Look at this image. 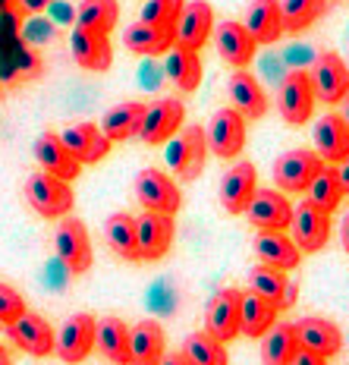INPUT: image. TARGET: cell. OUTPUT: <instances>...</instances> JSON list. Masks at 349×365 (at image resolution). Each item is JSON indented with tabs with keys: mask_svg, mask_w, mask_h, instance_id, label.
<instances>
[{
	"mask_svg": "<svg viewBox=\"0 0 349 365\" xmlns=\"http://www.w3.org/2000/svg\"><path fill=\"white\" fill-rule=\"evenodd\" d=\"M183 133H173L167 139V164L183 182L202 177L204 158H208V142H204V126H179Z\"/></svg>",
	"mask_w": 349,
	"mask_h": 365,
	"instance_id": "1",
	"label": "cell"
},
{
	"mask_svg": "<svg viewBox=\"0 0 349 365\" xmlns=\"http://www.w3.org/2000/svg\"><path fill=\"white\" fill-rule=\"evenodd\" d=\"M26 199L28 205L38 211L41 217L54 220V217H66L75 205V195H73V186L66 180H57L51 173L38 170L26 180Z\"/></svg>",
	"mask_w": 349,
	"mask_h": 365,
	"instance_id": "2",
	"label": "cell"
},
{
	"mask_svg": "<svg viewBox=\"0 0 349 365\" xmlns=\"http://www.w3.org/2000/svg\"><path fill=\"white\" fill-rule=\"evenodd\" d=\"M135 199L145 211H161V215H177L183 208V192H179L177 180L167 177L157 167H145L132 182Z\"/></svg>",
	"mask_w": 349,
	"mask_h": 365,
	"instance_id": "3",
	"label": "cell"
},
{
	"mask_svg": "<svg viewBox=\"0 0 349 365\" xmlns=\"http://www.w3.org/2000/svg\"><path fill=\"white\" fill-rule=\"evenodd\" d=\"M315 91H312V79L306 70H293L283 76L277 91V110L283 117V123L290 126H306L315 113Z\"/></svg>",
	"mask_w": 349,
	"mask_h": 365,
	"instance_id": "4",
	"label": "cell"
},
{
	"mask_svg": "<svg viewBox=\"0 0 349 365\" xmlns=\"http://www.w3.org/2000/svg\"><path fill=\"white\" fill-rule=\"evenodd\" d=\"M204 142H208L211 155L224 158V161L239 158L242 148H246V117L233 108L214 110L208 129H204Z\"/></svg>",
	"mask_w": 349,
	"mask_h": 365,
	"instance_id": "5",
	"label": "cell"
},
{
	"mask_svg": "<svg viewBox=\"0 0 349 365\" xmlns=\"http://www.w3.org/2000/svg\"><path fill=\"white\" fill-rule=\"evenodd\" d=\"M95 349V318L88 312L70 315L54 334V353L66 365H79L92 356Z\"/></svg>",
	"mask_w": 349,
	"mask_h": 365,
	"instance_id": "6",
	"label": "cell"
},
{
	"mask_svg": "<svg viewBox=\"0 0 349 365\" xmlns=\"http://www.w3.org/2000/svg\"><path fill=\"white\" fill-rule=\"evenodd\" d=\"M308 79H312L315 101L333 108V104L343 101V95L349 91V66L337 51H324V54H318V60L312 63Z\"/></svg>",
	"mask_w": 349,
	"mask_h": 365,
	"instance_id": "7",
	"label": "cell"
},
{
	"mask_svg": "<svg viewBox=\"0 0 349 365\" xmlns=\"http://www.w3.org/2000/svg\"><path fill=\"white\" fill-rule=\"evenodd\" d=\"M173 237H177V224L173 215L161 211H145L135 217V246H139V262H157L170 252Z\"/></svg>",
	"mask_w": 349,
	"mask_h": 365,
	"instance_id": "8",
	"label": "cell"
},
{
	"mask_svg": "<svg viewBox=\"0 0 349 365\" xmlns=\"http://www.w3.org/2000/svg\"><path fill=\"white\" fill-rule=\"evenodd\" d=\"M186 120V108L179 98H161L155 104H145V113H142V123H139V139L145 145H164L173 133H179Z\"/></svg>",
	"mask_w": 349,
	"mask_h": 365,
	"instance_id": "9",
	"label": "cell"
},
{
	"mask_svg": "<svg viewBox=\"0 0 349 365\" xmlns=\"http://www.w3.org/2000/svg\"><path fill=\"white\" fill-rule=\"evenodd\" d=\"M54 249L60 255V262L66 264L70 274H85L92 268L95 255H92V240H88V230L79 217H63L54 233Z\"/></svg>",
	"mask_w": 349,
	"mask_h": 365,
	"instance_id": "10",
	"label": "cell"
},
{
	"mask_svg": "<svg viewBox=\"0 0 349 365\" xmlns=\"http://www.w3.org/2000/svg\"><path fill=\"white\" fill-rule=\"evenodd\" d=\"M321 167L324 161L315 155V148H290L274 161V186L280 192H306Z\"/></svg>",
	"mask_w": 349,
	"mask_h": 365,
	"instance_id": "11",
	"label": "cell"
},
{
	"mask_svg": "<svg viewBox=\"0 0 349 365\" xmlns=\"http://www.w3.org/2000/svg\"><path fill=\"white\" fill-rule=\"evenodd\" d=\"M290 240L296 242V249L299 252H321L324 246H328L330 240V215H324V211H318L315 205L302 202L293 208V217H290Z\"/></svg>",
	"mask_w": 349,
	"mask_h": 365,
	"instance_id": "12",
	"label": "cell"
},
{
	"mask_svg": "<svg viewBox=\"0 0 349 365\" xmlns=\"http://www.w3.org/2000/svg\"><path fill=\"white\" fill-rule=\"evenodd\" d=\"M242 215L249 217L255 230H286L293 217V205L280 189H255Z\"/></svg>",
	"mask_w": 349,
	"mask_h": 365,
	"instance_id": "13",
	"label": "cell"
},
{
	"mask_svg": "<svg viewBox=\"0 0 349 365\" xmlns=\"http://www.w3.org/2000/svg\"><path fill=\"white\" fill-rule=\"evenodd\" d=\"M6 331H10L13 344H16L22 353L35 356V359H48V356H54V328H51L38 312L26 309L16 322L6 324Z\"/></svg>",
	"mask_w": 349,
	"mask_h": 365,
	"instance_id": "14",
	"label": "cell"
},
{
	"mask_svg": "<svg viewBox=\"0 0 349 365\" xmlns=\"http://www.w3.org/2000/svg\"><path fill=\"white\" fill-rule=\"evenodd\" d=\"M211 38H214V48H217V57L224 60L226 66H233V70H242V66H249L255 60V38L246 32V26L242 22H214V32H211Z\"/></svg>",
	"mask_w": 349,
	"mask_h": 365,
	"instance_id": "15",
	"label": "cell"
},
{
	"mask_svg": "<svg viewBox=\"0 0 349 365\" xmlns=\"http://www.w3.org/2000/svg\"><path fill=\"white\" fill-rule=\"evenodd\" d=\"M173 32H177V44L189 51H202L214 32V6L208 0H189L183 4L179 19L173 22Z\"/></svg>",
	"mask_w": 349,
	"mask_h": 365,
	"instance_id": "16",
	"label": "cell"
},
{
	"mask_svg": "<svg viewBox=\"0 0 349 365\" xmlns=\"http://www.w3.org/2000/svg\"><path fill=\"white\" fill-rule=\"evenodd\" d=\"M239 299L242 290H236V287H224L211 296L208 309H204V331L214 334L224 344L239 337Z\"/></svg>",
	"mask_w": 349,
	"mask_h": 365,
	"instance_id": "17",
	"label": "cell"
},
{
	"mask_svg": "<svg viewBox=\"0 0 349 365\" xmlns=\"http://www.w3.org/2000/svg\"><path fill=\"white\" fill-rule=\"evenodd\" d=\"M255 189H258L255 164H252V161H236L233 167H226V173L221 177V186H217V199H221L226 215H242Z\"/></svg>",
	"mask_w": 349,
	"mask_h": 365,
	"instance_id": "18",
	"label": "cell"
},
{
	"mask_svg": "<svg viewBox=\"0 0 349 365\" xmlns=\"http://www.w3.org/2000/svg\"><path fill=\"white\" fill-rule=\"evenodd\" d=\"M312 142H315V155L324 164H340L349 155V129L343 123L337 110L318 117V123L312 129Z\"/></svg>",
	"mask_w": 349,
	"mask_h": 365,
	"instance_id": "19",
	"label": "cell"
},
{
	"mask_svg": "<svg viewBox=\"0 0 349 365\" xmlns=\"http://www.w3.org/2000/svg\"><path fill=\"white\" fill-rule=\"evenodd\" d=\"M60 142L79 164H98L101 158H108L113 142L101 133L95 123H73L60 133Z\"/></svg>",
	"mask_w": 349,
	"mask_h": 365,
	"instance_id": "20",
	"label": "cell"
},
{
	"mask_svg": "<svg viewBox=\"0 0 349 365\" xmlns=\"http://www.w3.org/2000/svg\"><path fill=\"white\" fill-rule=\"evenodd\" d=\"M296 331V344L299 349H308V353H318L324 356V359H330V356H337L340 349H343V334L333 322L328 318H302V322L293 324Z\"/></svg>",
	"mask_w": 349,
	"mask_h": 365,
	"instance_id": "21",
	"label": "cell"
},
{
	"mask_svg": "<svg viewBox=\"0 0 349 365\" xmlns=\"http://www.w3.org/2000/svg\"><path fill=\"white\" fill-rule=\"evenodd\" d=\"M226 95H230V108L239 110L246 120H261L268 113V95H264L261 82L242 66L226 82Z\"/></svg>",
	"mask_w": 349,
	"mask_h": 365,
	"instance_id": "22",
	"label": "cell"
},
{
	"mask_svg": "<svg viewBox=\"0 0 349 365\" xmlns=\"http://www.w3.org/2000/svg\"><path fill=\"white\" fill-rule=\"evenodd\" d=\"M70 48H73V60L82 66V70H92V73H108L113 63V48H110V35L101 32H88V29H73L70 38Z\"/></svg>",
	"mask_w": 349,
	"mask_h": 365,
	"instance_id": "23",
	"label": "cell"
},
{
	"mask_svg": "<svg viewBox=\"0 0 349 365\" xmlns=\"http://www.w3.org/2000/svg\"><path fill=\"white\" fill-rule=\"evenodd\" d=\"M123 44L126 51L139 57H161L177 44V32L173 26H155V22H132L123 32Z\"/></svg>",
	"mask_w": 349,
	"mask_h": 365,
	"instance_id": "24",
	"label": "cell"
},
{
	"mask_svg": "<svg viewBox=\"0 0 349 365\" xmlns=\"http://www.w3.org/2000/svg\"><path fill=\"white\" fill-rule=\"evenodd\" d=\"M35 161H38V167H41L44 173H51V177H57V180H66V182H73L75 177H79V170H82V164L75 161L70 151H66V145L60 142L57 133H41L38 135Z\"/></svg>",
	"mask_w": 349,
	"mask_h": 365,
	"instance_id": "25",
	"label": "cell"
},
{
	"mask_svg": "<svg viewBox=\"0 0 349 365\" xmlns=\"http://www.w3.org/2000/svg\"><path fill=\"white\" fill-rule=\"evenodd\" d=\"M255 255L261 264H271V268L280 271H293L296 264L302 262V252L296 249V242L286 237V230H258L255 237Z\"/></svg>",
	"mask_w": 349,
	"mask_h": 365,
	"instance_id": "26",
	"label": "cell"
},
{
	"mask_svg": "<svg viewBox=\"0 0 349 365\" xmlns=\"http://www.w3.org/2000/svg\"><path fill=\"white\" fill-rule=\"evenodd\" d=\"M95 349L101 353L104 362L129 365V328L123 318H95Z\"/></svg>",
	"mask_w": 349,
	"mask_h": 365,
	"instance_id": "27",
	"label": "cell"
},
{
	"mask_svg": "<svg viewBox=\"0 0 349 365\" xmlns=\"http://www.w3.org/2000/svg\"><path fill=\"white\" fill-rule=\"evenodd\" d=\"M246 32L255 38V44H274L283 35V22H280V0H252L242 16Z\"/></svg>",
	"mask_w": 349,
	"mask_h": 365,
	"instance_id": "28",
	"label": "cell"
},
{
	"mask_svg": "<svg viewBox=\"0 0 349 365\" xmlns=\"http://www.w3.org/2000/svg\"><path fill=\"white\" fill-rule=\"evenodd\" d=\"M164 328L155 318L139 322L129 331V365H157L164 356Z\"/></svg>",
	"mask_w": 349,
	"mask_h": 365,
	"instance_id": "29",
	"label": "cell"
},
{
	"mask_svg": "<svg viewBox=\"0 0 349 365\" xmlns=\"http://www.w3.org/2000/svg\"><path fill=\"white\" fill-rule=\"evenodd\" d=\"M164 73L179 91H186V95L195 91L202 86V57H199V51H189V48H183V44H173V48L167 51Z\"/></svg>",
	"mask_w": 349,
	"mask_h": 365,
	"instance_id": "30",
	"label": "cell"
},
{
	"mask_svg": "<svg viewBox=\"0 0 349 365\" xmlns=\"http://www.w3.org/2000/svg\"><path fill=\"white\" fill-rule=\"evenodd\" d=\"M277 312L280 306H274V302H268L264 296L258 293H242L239 299V334L242 337H261L264 331L271 328V324L277 322Z\"/></svg>",
	"mask_w": 349,
	"mask_h": 365,
	"instance_id": "31",
	"label": "cell"
},
{
	"mask_svg": "<svg viewBox=\"0 0 349 365\" xmlns=\"http://www.w3.org/2000/svg\"><path fill=\"white\" fill-rule=\"evenodd\" d=\"M142 113H145V104L142 101H120V104H113L110 110H104L98 129H101L110 142H126L139 133Z\"/></svg>",
	"mask_w": 349,
	"mask_h": 365,
	"instance_id": "32",
	"label": "cell"
},
{
	"mask_svg": "<svg viewBox=\"0 0 349 365\" xmlns=\"http://www.w3.org/2000/svg\"><path fill=\"white\" fill-rule=\"evenodd\" d=\"M104 242L117 258L123 262H139V246H135V217L129 211H113L104 220Z\"/></svg>",
	"mask_w": 349,
	"mask_h": 365,
	"instance_id": "33",
	"label": "cell"
},
{
	"mask_svg": "<svg viewBox=\"0 0 349 365\" xmlns=\"http://www.w3.org/2000/svg\"><path fill=\"white\" fill-rule=\"evenodd\" d=\"M306 202L315 205V208L324 211V215H333V211L340 208V202H343V186H340L337 167L324 164L321 170L315 173V180L308 182V189H306Z\"/></svg>",
	"mask_w": 349,
	"mask_h": 365,
	"instance_id": "34",
	"label": "cell"
},
{
	"mask_svg": "<svg viewBox=\"0 0 349 365\" xmlns=\"http://www.w3.org/2000/svg\"><path fill=\"white\" fill-rule=\"evenodd\" d=\"M249 287H252V293L264 296V299L274 302V306H286L290 296H293V287H290V280H286V271L271 268V264H255V268L249 271Z\"/></svg>",
	"mask_w": 349,
	"mask_h": 365,
	"instance_id": "35",
	"label": "cell"
},
{
	"mask_svg": "<svg viewBox=\"0 0 349 365\" xmlns=\"http://www.w3.org/2000/svg\"><path fill=\"white\" fill-rule=\"evenodd\" d=\"M296 349H299V344H296V331L293 324H271L268 331L261 334V362L264 365H290Z\"/></svg>",
	"mask_w": 349,
	"mask_h": 365,
	"instance_id": "36",
	"label": "cell"
},
{
	"mask_svg": "<svg viewBox=\"0 0 349 365\" xmlns=\"http://www.w3.org/2000/svg\"><path fill=\"white\" fill-rule=\"evenodd\" d=\"M183 359L189 365H230V356H226L224 340H217L214 334L208 331H195L183 340Z\"/></svg>",
	"mask_w": 349,
	"mask_h": 365,
	"instance_id": "37",
	"label": "cell"
},
{
	"mask_svg": "<svg viewBox=\"0 0 349 365\" xmlns=\"http://www.w3.org/2000/svg\"><path fill=\"white\" fill-rule=\"evenodd\" d=\"M324 13H328V0H280V22L290 35L312 29Z\"/></svg>",
	"mask_w": 349,
	"mask_h": 365,
	"instance_id": "38",
	"label": "cell"
},
{
	"mask_svg": "<svg viewBox=\"0 0 349 365\" xmlns=\"http://www.w3.org/2000/svg\"><path fill=\"white\" fill-rule=\"evenodd\" d=\"M117 22H120V4L117 0H82L79 13H75V26L88 29V32L110 35Z\"/></svg>",
	"mask_w": 349,
	"mask_h": 365,
	"instance_id": "39",
	"label": "cell"
},
{
	"mask_svg": "<svg viewBox=\"0 0 349 365\" xmlns=\"http://www.w3.org/2000/svg\"><path fill=\"white\" fill-rule=\"evenodd\" d=\"M179 13H183V0H145L139 19L155 22V26H173L179 19Z\"/></svg>",
	"mask_w": 349,
	"mask_h": 365,
	"instance_id": "40",
	"label": "cell"
},
{
	"mask_svg": "<svg viewBox=\"0 0 349 365\" xmlns=\"http://www.w3.org/2000/svg\"><path fill=\"white\" fill-rule=\"evenodd\" d=\"M26 312V299L16 293V287H10V284H4L0 280V324H10V322H16V318Z\"/></svg>",
	"mask_w": 349,
	"mask_h": 365,
	"instance_id": "41",
	"label": "cell"
},
{
	"mask_svg": "<svg viewBox=\"0 0 349 365\" xmlns=\"http://www.w3.org/2000/svg\"><path fill=\"white\" fill-rule=\"evenodd\" d=\"M290 365H328V359H324V356H318V353H308V349H296V356H293Z\"/></svg>",
	"mask_w": 349,
	"mask_h": 365,
	"instance_id": "42",
	"label": "cell"
},
{
	"mask_svg": "<svg viewBox=\"0 0 349 365\" xmlns=\"http://www.w3.org/2000/svg\"><path fill=\"white\" fill-rule=\"evenodd\" d=\"M333 167H337V177H340V186H343V195H349V155L340 164H333Z\"/></svg>",
	"mask_w": 349,
	"mask_h": 365,
	"instance_id": "43",
	"label": "cell"
},
{
	"mask_svg": "<svg viewBox=\"0 0 349 365\" xmlns=\"http://www.w3.org/2000/svg\"><path fill=\"white\" fill-rule=\"evenodd\" d=\"M340 246H343V252L349 255V211L340 220Z\"/></svg>",
	"mask_w": 349,
	"mask_h": 365,
	"instance_id": "44",
	"label": "cell"
},
{
	"mask_svg": "<svg viewBox=\"0 0 349 365\" xmlns=\"http://www.w3.org/2000/svg\"><path fill=\"white\" fill-rule=\"evenodd\" d=\"M157 365H189V362L183 359V353H170V356H161Z\"/></svg>",
	"mask_w": 349,
	"mask_h": 365,
	"instance_id": "45",
	"label": "cell"
},
{
	"mask_svg": "<svg viewBox=\"0 0 349 365\" xmlns=\"http://www.w3.org/2000/svg\"><path fill=\"white\" fill-rule=\"evenodd\" d=\"M340 104H343V110H340V117H343V123H346V129H349V91L343 95V101H340Z\"/></svg>",
	"mask_w": 349,
	"mask_h": 365,
	"instance_id": "46",
	"label": "cell"
},
{
	"mask_svg": "<svg viewBox=\"0 0 349 365\" xmlns=\"http://www.w3.org/2000/svg\"><path fill=\"white\" fill-rule=\"evenodd\" d=\"M0 365H13V359H10V353H6L4 344H0Z\"/></svg>",
	"mask_w": 349,
	"mask_h": 365,
	"instance_id": "47",
	"label": "cell"
}]
</instances>
